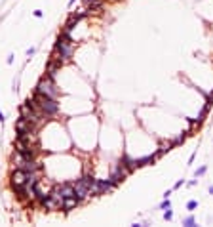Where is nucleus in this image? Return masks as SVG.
Here are the masks:
<instances>
[{"mask_svg":"<svg viewBox=\"0 0 213 227\" xmlns=\"http://www.w3.org/2000/svg\"><path fill=\"white\" fill-rule=\"evenodd\" d=\"M36 94H44V96H48V97H57L59 96V90H57V86H55V82H53V78H50V76H46V78H42V80L38 82V86H36Z\"/></svg>","mask_w":213,"mask_h":227,"instance_id":"f257e3e1","label":"nucleus"},{"mask_svg":"<svg viewBox=\"0 0 213 227\" xmlns=\"http://www.w3.org/2000/svg\"><path fill=\"white\" fill-rule=\"evenodd\" d=\"M55 50L59 52V55L63 58V61H67V59L72 55L74 44H72V40L69 38V35H67V32H63V35H61V38H59V42H57V46H55Z\"/></svg>","mask_w":213,"mask_h":227,"instance_id":"f03ea898","label":"nucleus"},{"mask_svg":"<svg viewBox=\"0 0 213 227\" xmlns=\"http://www.w3.org/2000/svg\"><path fill=\"white\" fill-rule=\"evenodd\" d=\"M35 99H36V103L40 105V109L46 113V115H53V113H57V109H59L57 101H55L53 97H48L44 94H35Z\"/></svg>","mask_w":213,"mask_h":227,"instance_id":"7ed1b4c3","label":"nucleus"},{"mask_svg":"<svg viewBox=\"0 0 213 227\" xmlns=\"http://www.w3.org/2000/svg\"><path fill=\"white\" fill-rule=\"evenodd\" d=\"M92 178L89 176H84V178H80L76 181V183H72L74 185V197L78 199V200H82V199H86L89 193H88V189H89V185H92Z\"/></svg>","mask_w":213,"mask_h":227,"instance_id":"20e7f679","label":"nucleus"},{"mask_svg":"<svg viewBox=\"0 0 213 227\" xmlns=\"http://www.w3.org/2000/svg\"><path fill=\"white\" fill-rule=\"evenodd\" d=\"M21 117L23 118H27V120H31L32 124H40V120H42V117L38 115V113L32 109L29 103H25V105H21Z\"/></svg>","mask_w":213,"mask_h":227,"instance_id":"39448f33","label":"nucleus"},{"mask_svg":"<svg viewBox=\"0 0 213 227\" xmlns=\"http://www.w3.org/2000/svg\"><path fill=\"white\" fill-rule=\"evenodd\" d=\"M25 183H27V172H25V170H21V168H17L15 172L12 174V187L15 191H19Z\"/></svg>","mask_w":213,"mask_h":227,"instance_id":"423d86ee","label":"nucleus"},{"mask_svg":"<svg viewBox=\"0 0 213 227\" xmlns=\"http://www.w3.org/2000/svg\"><path fill=\"white\" fill-rule=\"evenodd\" d=\"M35 126H36V124H32L31 120H27V118H23V117H21V118L15 122L17 135H19V134H27V132H35Z\"/></svg>","mask_w":213,"mask_h":227,"instance_id":"0eeeda50","label":"nucleus"},{"mask_svg":"<svg viewBox=\"0 0 213 227\" xmlns=\"http://www.w3.org/2000/svg\"><path fill=\"white\" fill-rule=\"evenodd\" d=\"M128 172H129V168H128L126 164H118V168L114 170V174L110 176V181H113V183L116 185L118 181H122V179H124V178L128 176Z\"/></svg>","mask_w":213,"mask_h":227,"instance_id":"6e6552de","label":"nucleus"},{"mask_svg":"<svg viewBox=\"0 0 213 227\" xmlns=\"http://www.w3.org/2000/svg\"><path fill=\"white\" fill-rule=\"evenodd\" d=\"M57 191H59V195H61L63 199H67V197H74V185H59Z\"/></svg>","mask_w":213,"mask_h":227,"instance_id":"1a4fd4ad","label":"nucleus"},{"mask_svg":"<svg viewBox=\"0 0 213 227\" xmlns=\"http://www.w3.org/2000/svg\"><path fill=\"white\" fill-rule=\"evenodd\" d=\"M78 204V199L76 197H67V199H63V210H71V208H74Z\"/></svg>","mask_w":213,"mask_h":227,"instance_id":"9d476101","label":"nucleus"},{"mask_svg":"<svg viewBox=\"0 0 213 227\" xmlns=\"http://www.w3.org/2000/svg\"><path fill=\"white\" fill-rule=\"evenodd\" d=\"M114 187V183H113V181H99V195H101V193H107V191H110V189H113Z\"/></svg>","mask_w":213,"mask_h":227,"instance_id":"9b49d317","label":"nucleus"},{"mask_svg":"<svg viewBox=\"0 0 213 227\" xmlns=\"http://www.w3.org/2000/svg\"><path fill=\"white\" fill-rule=\"evenodd\" d=\"M86 6L95 10V8H101V2H99V0H86Z\"/></svg>","mask_w":213,"mask_h":227,"instance_id":"f8f14e48","label":"nucleus"},{"mask_svg":"<svg viewBox=\"0 0 213 227\" xmlns=\"http://www.w3.org/2000/svg\"><path fill=\"white\" fill-rule=\"evenodd\" d=\"M194 223H196V220L192 218V216H188V218H185V220H183V225H186V227H192Z\"/></svg>","mask_w":213,"mask_h":227,"instance_id":"ddd939ff","label":"nucleus"},{"mask_svg":"<svg viewBox=\"0 0 213 227\" xmlns=\"http://www.w3.org/2000/svg\"><path fill=\"white\" fill-rule=\"evenodd\" d=\"M194 208H198V202L196 200H188L186 202V210H194Z\"/></svg>","mask_w":213,"mask_h":227,"instance_id":"4468645a","label":"nucleus"},{"mask_svg":"<svg viewBox=\"0 0 213 227\" xmlns=\"http://www.w3.org/2000/svg\"><path fill=\"white\" fill-rule=\"evenodd\" d=\"M171 218H173V212H171V210H170V208H167V210H166V212H164V220H167V221H170V220H171Z\"/></svg>","mask_w":213,"mask_h":227,"instance_id":"2eb2a0df","label":"nucleus"},{"mask_svg":"<svg viewBox=\"0 0 213 227\" xmlns=\"http://www.w3.org/2000/svg\"><path fill=\"white\" fill-rule=\"evenodd\" d=\"M162 210H167V208H171V202H170V199H166L164 202H162V206H160Z\"/></svg>","mask_w":213,"mask_h":227,"instance_id":"dca6fc26","label":"nucleus"},{"mask_svg":"<svg viewBox=\"0 0 213 227\" xmlns=\"http://www.w3.org/2000/svg\"><path fill=\"white\" fill-rule=\"evenodd\" d=\"M206 170H207L206 166H202V168H198V170H196V178H200V176H204V174H206Z\"/></svg>","mask_w":213,"mask_h":227,"instance_id":"f3484780","label":"nucleus"},{"mask_svg":"<svg viewBox=\"0 0 213 227\" xmlns=\"http://www.w3.org/2000/svg\"><path fill=\"white\" fill-rule=\"evenodd\" d=\"M183 183H185V179H179V181H177V183H175V185H173V189H179V187H181V185H183Z\"/></svg>","mask_w":213,"mask_h":227,"instance_id":"a211bd4d","label":"nucleus"},{"mask_svg":"<svg viewBox=\"0 0 213 227\" xmlns=\"http://www.w3.org/2000/svg\"><path fill=\"white\" fill-rule=\"evenodd\" d=\"M0 122H4V113H0Z\"/></svg>","mask_w":213,"mask_h":227,"instance_id":"6ab92c4d","label":"nucleus"},{"mask_svg":"<svg viewBox=\"0 0 213 227\" xmlns=\"http://www.w3.org/2000/svg\"><path fill=\"white\" fill-rule=\"evenodd\" d=\"M209 195H213V185H211V187H209Z\"/></svg>","mask_w":213,"mask_h":227,"instance_id":"aec40b11","label":"nucleus"},{"mask_svg":"<svg viewBox=\"0 0 213 227\" xmlns=\"http://www.w3.org/2000/svg\"><path fill=\"white\" fill-rule=\"evenodd\" d=\"M74 2H76V0H71V2H69V6H72V4H74Z\"/></svg>","mask_w":213,"mask_h":227,"instance_id":"412c9836","label":"nucleus"}]
</instances>
